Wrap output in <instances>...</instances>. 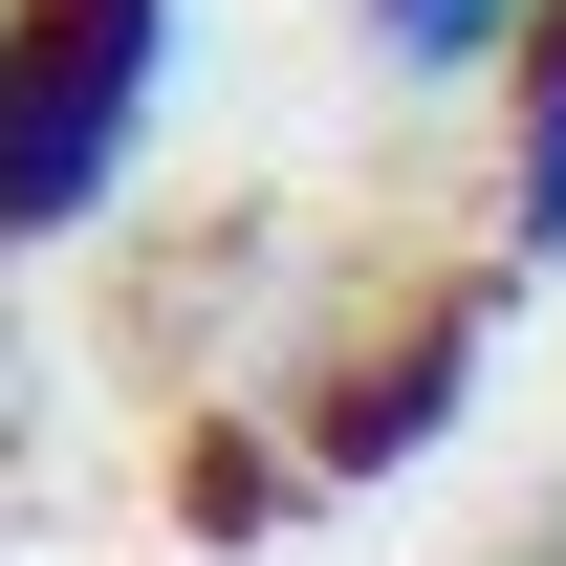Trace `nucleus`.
<instances>
[{
    "mask_svg": "<svg viewBox=\"0 0 566 566\" xmlns=\"http://www.w3.org/2000/svg\"><path fill=\"white\" fill-rule=\"evenodd\" d=\"M175 22L197 0H0V262L109 218V175L153 153V87H175Z\"/></svg>",
    "mask_w": 566,
    "mask_h": 566,
    "instance_id": "f257e3e1",
    "label": "nucleus"
},
{
    "mask_svg": "<svg viewBox=\"0 0 566 566\" xmlns=\"http://www.w3.org/2000/svg\"><path fill=\"white\" fill-rule=\"evenodd\" d=\"M458 392H480V305H436V327H415L392 370H349V392L305 415V458H327V480H392V458H415V436L458 415Z\"/></svg>",
    "mask_w": 566,
    "mask_h": 566,
    "instance_id": "f03ea898",
    "label": "nucleus"
},
{
    "mask_svg": "<svg viewBox=\"0 0 566 566\" xmlns=\"http://www.w3.org/2000/svg\"><path fill=\"white\" fill-rule=\"evenodd\" d=\"M501 87H523V132H501V240L566 262V0L523 22V66H501Z\"/></svg>",
    "mask_w": 566,
    "mask_h": 566,
    "instance_id": "7ed1b4c3",
    "label": "nucleus"
},
{
    "mask_svg": "<svg viewBox=\"0 0 566 566\" xmlns=\"http://www.w3.org/2000/svg\"><path fill=\"white\" fill-rule=\"evenodd\" d=\"M523 22H545V0H370V66L480 87V66H523Z\"/></svg>",
    "mask_w": 566,
    "mask_h": 566,
    "instance_id": "20e7f679",
    "label": "nucleus"
}]
</instances>
